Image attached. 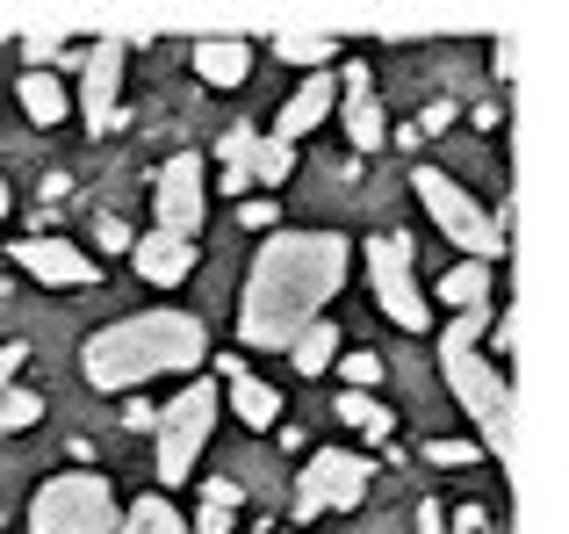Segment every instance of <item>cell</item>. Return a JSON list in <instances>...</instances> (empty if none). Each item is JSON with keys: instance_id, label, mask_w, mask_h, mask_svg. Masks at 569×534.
<instances>
[{"instance_id": "cell-1", "label": "cell", "mask_w": 569, "mask_h": 534, "mask_svg": "<svg viewBox=\"0 0 569 534\" xmlns=\"http://www.w3.org/2000/svg\"><path fill=\"white\" fill-rule=\"evenodd\" d=\"M339 281H347V239L339 231H267L260 260L246 275V304H238V339L289 354L296 333L325 318Z\"/></svg>"}, {"instance_id": "cell-2", "label": "cell", "mask_w": 569, "mask_h": 534, "mask_svg": "<svg viewBox=\"0 0 569 534\" xmlns=\"http://www.w3.org/2000/svg\"><path fill=\"white\" fill-rule=\"evenodd\" d=\"M209 362V339H202V318L188 310H144V318H116L87 339L80 368L94 390H130L144 376H188V368Z\"/></svg>"}, {"instance_id": "cell-3", "label": "cell", "mask_w": 569, "mask_h": 534, "mask_svg": "<svg viewBox=\"0 0 569 534\" xmlns=\"http://www.w3.org/2000/svg\"><path fill=\"white\" fill-rule=\"evenodd\" d=\"M476 339H483V310H469V318H455L440 333V362H447V390L461 397V412H469L476 426H483V441L498 455H512V383L498 376V368L476 354Z\"/></svg>"}, {"instance_id": "cell-4", "label": "cell", "mask_w": 569, "mask_h": 534, "mask_svg": "<svg viewBox=\"0 0 569 534\" xmlns=\"http://www.w3.org/2000/svg\"><path fill=\"white\" fill-rule=\"evenodd\" d=\"M29 534H116V492L94 469L51 477L29 498Z\"/></svg>"}, {"instance_id": "cell-5", "label": "cell", "mask_w": 569, "mask_h": 534, "mask_svg": "<svg viewBox=\"0 0 569 534\" xmlns=\"http://www.w3.org/2000/svg\"><path fill=\"white\" fill-rule=\"evenodd\" d=\"M411 188H418V202L432 210V225H440L469 260H483V267H490V260L505 254V239H498V225H490V210L469 196V188H455L447 174H432V167H418V174H411Z\"/></svg>"}, {"instance_id": "cell-6", "label": "cell", "mask_w": 569, "mask_h": 534, "mask_svg": "<svg viewBox=\"0 0 569 534\" xmlns=\"http://www.w3.org/2000/svg\"><path fill=\"white\" fill-rule=\"evenodd\" d=\"M217 405H223L217 383H188V390L152 419V434H159V477H167V484H181L188 469L202 463V441H209V426H217Z\"/></svg>"}, {"instance_id": "cell-7", "label": "cell", "mask_w": 569, "mask_h": 534, "mask_svg": "<svg viewBox=\"0 0 569 534\" xmlns=\"http://www.w3.org/2000/svg\"><path fill=\"white\" fill-rule=\"evenodd\" d=\"M368 477L376 463L368 455H347V448H318L296 477V521H318V513H353L368 498Z\"/></svg>"}, {"instance_id": "cell-8", "label": "cell", "mask_w": 569, "mask_h": 534, "mask_svg": "<svg viewBox=\"0 0 569 534\" xmlns=\"http://www.w3.org/2000/svg\"><path fill=\"white\" fill-rule=\"evenodd\" d=\"M368 281H376V304L403 325V333H426V325H432L426 296H418V275H411V239L389 231V239L368 246Z\"/></svg>"}, {"instance_id": "cell-9", "label": "cell", "mask_w": 569, "mask_h": 534, "mask_svg": "<svg viewBox=\"0 0 569 534\" xmlns=\"http://www.w3.org/2000/svg\"><path fill=\"white\" fill-rule=\"evenodd\" d=\"M152 210H159V225H152V231H167V239H194V231H202L209 188H202V159H194V152H173L167 167H159Z\"/></svg>"}, {"instance_id": "cell-10", "label": "cell", "mask_w": 569, "mask_h": 534, "mask_svg": "<svg viewBox=\"0 0 569 534\" xmlns=\"http://www.w3.org/2000/svg\"><path fill=\"white\" fill-rule=\"evenodd\" d=\"M123 37H94L80 51V116L87 130H123V109H116V87H123Z\"/></svg>"}, {"instance_id": "cell-11", "label": "cell", "mask_w": 569, "mask_h": 534, "mask_svg": "<svg viewBox=\"0 0 569 534\" xmlns=\"http://www.w3.org/2000/svg\"><path fill=\"white\" fill-rule=\"evenodd\" d=\"M14 267H29L37 281H51V289H94V254L87 246H66V239H22V246H8Z\"/></svg>"}, {"instance_id": "cell-12", "label": "cell", "mask_w": 569, "mask_h": 534, "mask_svg": "<svg viewBox=\"0 0 569 534\" xmlns=\"http://www.w3.org/2000/svg\"><path fill=\"white\" fill-rule=\"evenodd\" d=\"M332 101H339V72H310V80H303V87H296V95H289V109L274 116V130H267V138L296 145V138H303V130H318L325 116H332Z\"/></svg>"}, {"instance_id": "cell-13", "label": "cell", "mask_w": 569, "mask_h": 534, "mask_svg": "<svg viewBox=\"0 0 569 534\" xmlns=\"http://www.w3.org/2000/svg\"><path fill=\"white\" fill-rule=\"evenodd\" d=\"M339 95H347V138L361 145V152H376L389 130H382V109H376V80H368V66H347V72H339Z\"/></svg>"}, {"instance_id": "cell-14", "label": "cell", "mask_w": 569, "mask_h": 534, "mask_svg": "<svg viewBox=\"0 0 569 534\" xmlns=\"http://www.w3.org/2000/svg\"><path fill=\"white\" fill-rule=\"evenodd\" d=\"M130 260H138V275H144V281L173 289V281H188L194 246H188V239H167V231H144V239H130Z\"/></svg>"}, {"instance_id": "cell-15", "label": "cell", "mask_w": 569, "mask_h": 534, "mask_svg": "<svg viewBox=\"0 0 569 534\" xmlns=\"http://www.w3.org/2000/svg\"><path fill=\"white\" fill-rule=\"evenodd\" d=\"M194 72H202L209 87H238L252 72V51L238 37H202V43H194Z\"/></svg>"}, {"instance_id": "cell-16", "label": "cell", "mask_w": 569, "mask_h": 534, "mask_svg": "<svg viewBox=\"0 0 569 534\" xmlns=\"http://www.w3.org/2000/svg\"><path fill=\"white\" fill-rule=\"evenodd\" d=\"M231 412L252 426V434H267V426H281V390L260 376H231Z\"/></svg>"}, {"instance_id": "cell-17", "label": "cell", "mask_w": 569, "mask_h": 534, "mask_svg": "<svg viewBox=\"0 0 569 534\" xmlns=\"http://www.w3.org/2000/svg\"><path fill=\"white\" fill-rule=\"evenodd\" d=\"M14 95H22V109H29V123H66V87H58V72H22V87H14Z\"/></svg>"}, {"instance_id": "cell-18", "label": "cell", "mask_w": 569, "mask_h": 534, "mask_svg": "<svg viewBox=\"0 0 569 534\" xmlns=\"http://www.w3.org/2000/svg\"><path fill=\"white\" fill-rule=\"evenodd\" d=\"M440 304H461V318H469V310H490V267L461 260L455 275H440Z\"/></svg>"}, {"instance_id": "cell-19", "label": "cell", "mask_w": 569, "mask_h": 534, "mask_svg": "<svg viewBox=\"0 0 569 534\" xmlns=\"http://www.w3.org/2000/svg\"><path fill=\"white\" fill-rule=\"evenodd\" d=\"M296 368H303V376H325V368L339 362V325L332 318H318V325H303V333H296Z\"/></svg>"}, {"instance_id": "cell-20", "label": "cell", "mask_w": 569, "mask_h": 534, "mask_svg": "<svg viewBox=\"0 0 569 534\" xmlns=\"http://www.w3.org/2000/svg\"><path fill=\"white\" fill-rule=\"evenodd\" d=\"M238 521V484L231 477H202V513H194V534H231Z\"/></svg>"}, {"instance_id": "cell-21", "label": "cell", "mask_w": 569, "mask_h": 534, "mask_svg": "<svg viewBox=\"0 0 569 534\" xmlns=\"http://www.w3.org/2000/svg\"><path fill=\"white\" fill-rule=\"evenodd\" d=\"M246 174L260 188H281L296 174V145H281V138H252V152H246Z\"/></svg>"}, {"instance_id": "cell-22", "label": "cell", "mask_w": 569, "mask_h": 534, "mask_svg": "<svg viewBox=\"0 0 569 534\" xmlns=\"http://www.w3.org/2000/svg\"><path fill=\"white\" fill-rule=\"evenodd\" d=\"M116 534H188V527H181V513L152 492V498H138L130 513H116Z\"/></svg>"}, {"instance_id": "cell-23", "label": "cell", "mask_w": 569, "mask_h": 534, "mask_svg": "<svg viewBox=\"0 0 569 534\" xmlns=\"http://www.w3.org/2000/svg\"><path fill=\"white\" fill-rule=\"evenodd\" d=\"M274 58H289V66H332V37H303V29H281V37H274Z\"/></svg>"}, {"instance_id": "cell-24", "label": "cell", "mask_w": 569, "mask_h": 534, "mask_svg": "<svg viewBox=\"0 0 569 534\" xmlns=\"http://www.w3.org/2000/svg\"><path fill=\"white\" fill-rule=\"evenodd\" d=\"M339 419H347V426H361V434H376V441H389V426H397V419H389V412L376 405V397H361V390H347V397H339Z\"/></svg>"}, {"instance_id": "cell-25", "label": "cell", "mask_w": 569, "mask_h": 534, "mask_svg": "<svg viewBox=\"0 0 569 534\" xmlns=\"http://www.w3.org/2000/svg\"><path fill=\"white\" fill-rule=\"evenodd\" d=\"M22 58H29V72H43V66H58V58H80V51H72L58 29H29V37H22Z\"/></svg>"}, {"instance_id": "cell-26", "label": "cell", "mask_w": 569, "mask_h": 534, "mask_svg": "<svg viewBox=\"0 0 569 534\" xmlns=\"http://www.w3.org/2000/svg\"><path fill=\"white\" fill-rule=\"evenodd\" d=\"M37 419H43L37 390H8V397H0V426H8V434H22V426H37Z\"/></svg>"}, {"instance_id": "cell-27", "label": "cell", "mask_w": 569, "mask_h": 534, "mask_svg": "<svg viewBox=\"0 0 569 534\" xmlns=\"http://www.w3.org/2000/svg\"><path fill=\"white\" fill-rule=\"evenodd\" d=\"M339 368H347V390H361V397H368V390L382 383V368H389V362H382V354H347Z\"/></svg>"}, {"instance_id": "cell-28", "label": "cell", "mask_w": 569, "mask_h": 534, "mask_svg": "<svg viewBox=\"0 0 569 534\" xmlns=\"http://www.w3.org/2000/svg\"><path fill=\"white\" fill-rule=\"evenodd\" d=\"M426 463L461 469V463H476V448H469V441H426Z\"/></svg>"}, {"instance_id": "cell-29", "label": "cell", "mask_w": 569, "mask_h": 534, "mask_svg": "<svg viewBox=\"0 0 569 534\" xmlns=\"http://www.w3.org/2000/svg\"><path fill=\"white\" fill-rule=\"evenodd\" d=\"M238 225H246V231H274V202H267V196L252 202L246 196V202H238Z\"/></svg>"}, {"instance_id": "cell-30", "label": "cell", "mask_w": 569, "mask_h": 534, "mask_svg": "<svg viewBox=\"0 0 569 534\" xmlns=\"http://www.w3.org/2000/svg\"><path fill=\"white\" fill-rule=\"evenodd\" d=\"M22 362H29V347H22V339H8V347H0V397L14 390V368H22Z\"/></svg>"}, {"instance_id": "cell-31", "label": "cell", "mask_w": 569, "mask_h": 534, "mask_svg": "<svg viewBox=\"0 0 569 534\" xmlns=\"http://www.w3.org/2000/svg\"><path fill=\"white\" fill-rule=\"evenodd\" d=\"M94 239L101 246H130V225H123V217H94Z\"/></svg>"}, {"instance_id": "cell-32", "label": "cell", "mask_w": 569, "mask_h": 534, "mask_svg": "<svg viewBox=\"0 0 569 534\" xmlns=\"http://www.w3.org/2000/svg\"><path fill=\"white\" fill-rule=\"evenodd\" d=\"M455 534H490V513L483 506H461L455 513Z\"/></svg>"}, {"instance_id": "cell-33", "label": "cell", "mask_w": 569, "mask_h": 534, "mask_svg": "<svg viewBox=\"0 0 569 534\" xmlns=\"http://www.w3.org/2000/svg\"><path fill=\"white\" fill-rule=\"evenodd\" d=\"M447 123H455V101H432V109L418 116V130H447Z\"/></svg>"}, {"instance_id": "cell-34", "label": "cell", "mask_w": 569, "mask_h": 534, "mask_svg": "<svg viewBox=\"0 0 569 534\" xmlns=\"http://www.w3.org/2000/svg\"><path fill=\"white\" fill-rule=\"evenodd\" d=\"M152 419H159V412L144 405V397H130V405H123V426H138V434H144V426H152Z\"/></svg>"}, {"instance_id": "cell-35", "label": "cell", "mask_w": 569, "mask_h": 534, "mask_svg": "<svg viewBox=\"0 0 569 534\" xmlns=\"http://www.w3.org/2000/svg\"><path fill=\"white\" fill-rule=\"evenodd\" d=\"M418 534H447V513L432 506V498H426V506H418Z\"/></svg>"}, {"instance_id": "cell-36", "label": "cell", "mask_w": 569, "mask_h": 534, "mask_svg": "<svg viewBox=\"0 0 569 534\" xmlns=\"http://www.w3.org/2000/svg\"><path fill=\"white\" fill-rule=\"evenodd\" d=\"M0 217H8V181H0Z\"/></svg>"}]
</instances>
